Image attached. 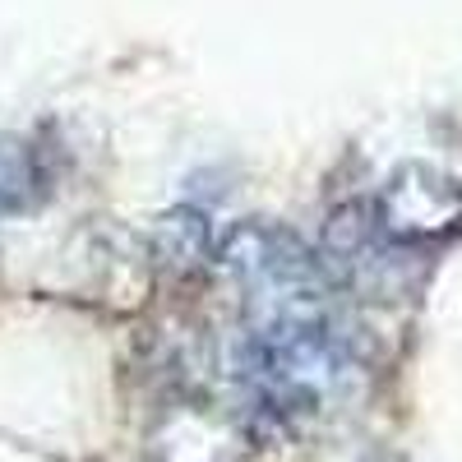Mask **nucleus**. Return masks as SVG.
Instances as JSON below:
<instances>
[{
	"instance_id": "1",
	"label": "nucleus",
	"mask_w": 462,
	"mask_h": 462,
	"mask_svg": "<svg viewBox=\"0 0 462 462\" xmlns=\"http://www.w3.org/2000/svg\"><path fill=\"white\" fill-rule=\"evenodd\" d=\"M356 379V342L342 315L245 324L231 346L236 411L259 435L300 430L328 416Z\"/></svg>"
},
{
	"instance_id": "2",
	"label": "nucleus",
	"mask_w": 462,
	"mask_h": 462,
	"mask_svg": "<svg viewBox=\"0 0 462 462\" xmlns=\"http://www.w3.org/2000/svg\"><path fill=\"white\" fill-rule=\"evenodd\" d=\"M217 268L236 287L245 324L305 319V315L337 310L333 268L287 226H273V222L231 226L217 250Z\"/></svg>"
},
{
	"instance_id": "3",
	"label": "nucleus",
	"mask_w": 462,
	"mask_h": 462,
	"mask_svg": "<svg viewBox=\"0 0 462 462\" xmlns=\"http://www.w3.org/2000/svg\"><path fill=\"white\" fill-rule=\"evenodd\" d=\"M370 226L393 245H426L462 226V185L430 171V167H402L379 189L370 208Z\"/></svg>"
},
{
	"instance_id": "4",
	"label": "nucleus",
	"mask_w": 462,
	"mask_h": 462,
	"mask_svg": "<svg viewBox=\"0 0 462 462\" xmlns=\"http://www.w3.org/2000/svg\"><path fill=\"white\" fill-rule=\"evenodd\" d=\"M254 430L241 411L180 402L152 426V462H245Z\"/></svg>"
},
{
	"instance_id": "5",
	"label": "nucleus",
	"mask_w": 462,
	"mask_h": 462,
	"mask_svg": "<svg viewBox=\"0 0 462 462\" xmlns=\"http://www.w3.org/2000/svg\"><path fill=\"white\" fill-rule=\"evenodd\" d=\"M158 254H162V263L176 268V273L204 268L208 263V226H204V217L189 213V208L167 213L162 226H158Z\"/></svg>"
},
{
	"instance_id": "6",
	"label": "nucleus",
	"mask_w": 462,
	"mask_h": 462,
	"mask_svg": "<svg viewBox=\"0 0 462 462\" xmlns=\"http://www.w3.org/2000/svg\"><path fill=\"white\" fill-rule=\"evenodd\" d=\"M37 185V162L32 152L14 139H0V213L23 204Z\"/></svg>"
}]
</instances>
